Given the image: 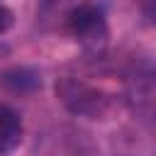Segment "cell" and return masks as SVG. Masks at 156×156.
<instances>
[{"label":"cell","mask_w":156,"mask_h":156,"mask_svg":"<svg viewBox=\"0 0 156 156\" xmlns=\"http://www.w3.org/2000/svg\"><path fill=\"white\" fill-rule=\"evenodd\" d=\"M12 22H15L12 10H10L7 5H2V2H0V34H2V32H7V29L12 27Z\"/></svg>","instance_id":"cell-4"},{"label":"cell","mask_w":156,"mask_h":156,"mask_svg":"<svg viewBox=\"0 0 156 156\" xmlns=\"http://www.w3.org/2000/svg\"><path fill=\"white\" fill-rule=\"evenodd\" d=\"M0 83L5 85V88H10V90H20V93H24V90H32V88H37L39 85V76L32 71V68H12V71H5L2 76H0Z\"/></svg>","instance_id":"cell-3"},{"label":"cell","mask_w":156,"mask_h":156,"mask_svg":"<svg viewBox=\"0 0 156 156\" xmlns=\"http://www.w3.org/2000/svg\"><path fill=\"white\" fill-rule=\"evenodd\" d=\"M22 139V122L15 110L0 105V154L12 151Z\"/></svg>","instance_id":"cell-2"},{"label":"cell","mask_w":156,"mask_h":156,"mask_svg":"<svg viewBox=\"0 0 156 156\" xmlns=\"http://www.w3.org/2000/svg\"><path fill=\"white\" fill-rule=\"evenodd\" d=\"M68 29L73 32L76 39H80L88 46H98L107 37V24L105 15L95 5H78L68 12Z\"/></svg>","instance_id":"cell-1"}]
</instances>
